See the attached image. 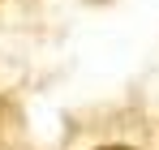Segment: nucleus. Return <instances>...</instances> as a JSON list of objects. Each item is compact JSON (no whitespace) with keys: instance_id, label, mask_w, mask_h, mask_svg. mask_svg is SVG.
Instances as JSON below:
<instances>
[{"instance_id":"obj_1","label":"nucleus","mask_w":159,"mask_h":150,"mask_svg":"<svg viewBox=\"0 0 159 150\" xmlns=\"http://www.w3.org/2000/svg\"><path fill=\"white\" fill-rule=\"evenodd\" d=\"M103 150H129V146H103Z\"/></svg>"}]
</instances>
